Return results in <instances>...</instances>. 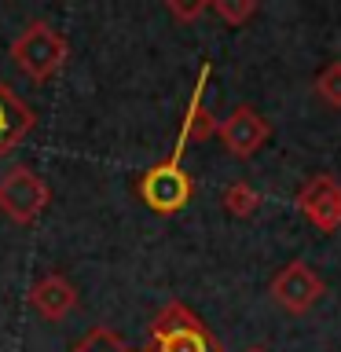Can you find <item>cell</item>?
I'll use <instances>...</instances> for the list:
<instances>
[{
	"label": "cell",
	"mask_w": 341,
	"mask_h": 352,
	"mask_svg": "<svg viewBox=\"0 0 341 352\" xmlns=\"http://www.w3.org/2000/svg\"><path fill=\"white\" fill-rule=\"evenodd\" d=\"M8 55H11V63L30 77V81L44 85V81H52V77L63 70V63H66V37L52 26V22L33 19L30 26L11 41Z\"/></svg>",
	"instance_id": "cell-1"
},
{
	"label": "cell",
	"mask_w": 341,
	"mask_h": 352,
	"mask_svg": "<svg viewBox=\"0 0 341 352\" xmlns=\"http://www.w3.org/2000/svg\"><path fill=\"white\" fill-rule=\"evenodd\" d=\"M147 352H224L217 334L184 301H169L151 323Z\"/></svg>",
	"instance_id": "cell-2"
},
{
	"label": "cell",
	"mask_w": 341,
	"mask_h": 352,
	"mask_svg": "<svg viewBox=\"0 0 341 352\" xmlns=\"http://www.w3.org/2000/svg\"><path fill=\"white\" fill-rule=\"evenodd\" d=\"M48 184L30 165H11L0 176V213H8L15 224H33L48 209Z\"/></svg>",
	"instance_id": "cell-3"
},
{
	"label": "cell",
	"mask_w": 341,
	"mask_h": 352,
	"mask_svg": "<svg viewBox=\"0 0 341 352\" xmlns=\"http://www.w3.org/2000/svg\"><path fill=\"white\" fill-rule=\"evenodd\" d=\"M136 195L154 213H176L191 202V176L184 173L180 162L165 158L136 180Z\"/></svg>",
	"instance_id": "cell-4"
},
{
	"label": "cell",
	"mask_w": 341,
	"mask_h": 352,
	"mask_svg": "<svg viewBox=\"0 0 341 352\" xmlns=\"http://www.w3.org/2000/svg\"><path fill=\"white\" fill-rule=\"evenodd\" d=\"M268 290H272V297H275L279 308H286L290 316H305L308 308L327 294V279L308 261H290L286 268L275 272Z\"/></svg>",
	"instance_id": "cell-5"
},
{
	"label": "cell",
	"mask_w": 341,
	"mask_h": 352,
	"mask_svg": "<svg viewBox=\"0 0 341 352\" xmlns=\"http://www.w3.org/2000/svg\"><path fill=\"white\" fill-rule=\"evenodd\" d=\"M217 136H220V143L228 147V154L231 158H253L264 143H268V136H272V125H268V118L261 114L257 107H250V103H242V107H235L231 114L217 125Z\"/></svg>",
	"instance_id": "cell-6"
},
{
	"label": "cell",
	"mask_w": 341,
	"mask_h": 352,
	"mask_svg": "<svg viewBox=\"0 0 341 352\" xmlns=\"http://www.w3.org/2000/svg\"><path fill=\"white\" fill-rule=\"evenodd\" d=\"M297 206L323 235L338 231L341 228V180L330 173L308 176L301 184V191H297Z\"/></svg>",
	"instance_id": "cell-7"
},
{
	"label": "cell",
	"mask_w": 341,
	"mask_h": 352,
	"mask_svg": "<svg viewBox=\"0 0 341 352\" xmlns=\"http://www.w3.org/2000/svg\"><path fill=\"white\" fill-rule=\"evenodd\" d=\"M209 77H213V66L202 63V70H198V85H195V96H191V103H187V110H184L180 140H176V147H173V154H169L173 162H180V158H184V151L191 147V143H202V140H209V136H217L213 110H209V103H206Z\"/></svg>",
	"instance_id": "cell-8"
},
{
	"label": "cell",
	"mask_w": 341,
	"mask_h": 352,
	"mask_svg": "<svg viewBox=\"0 0 341 352\" xmlns=\"http://www.w3.org/2000/svg\"><path fill=\"white\" fill-rule=\"evenodd\" d=\"M33 125H37L33 107L22 103V99L15 96V88L0 77V158L15 151L19 143L33 132Z\"/></svg>",
	"instance_id": "cell-9"
},
{
	"label": "cell",
	"mask_w": 341,
	"mask_h": 352,
	"mask_svg": "<svg viewBox=\"0 0 341 352\" xmlns=\"http://www.w3.org/2000/svg\"><path fill=\"white\" fill-rule=\"evenodd\" d=\"M30 305L37 308L44 319H63L77 308V290H74V283L66 279V275L52 272L30 290Z\"/></svg>",
	"instance_id": "cell-10"
},
{
	"label": "cell",
	"mask_w": 341,
	"mask_h": 352,
	"mask_svg": "<svg viewBox=\"0 0 341 352\" xmlns=\"http://www.w3.org/2000/svg\"><path fill=\"white\" fill-rule=\"evenodd\" d=\"M257 206H261V195H257V187H250L246 180H235V184H228V191H224V209L231 217H239V220H246L257 213Z\"/></svg>",
	"instance_id": "cell-11"
},
{
	"label": "cell",
	"mask_w": 341,
	"mask_h": 352,
	"mask_svg": "<svg viewBox=\"0 0 341 352\" xmlns=\"http://www.w3.org/2000/svg\"><path fill=\"white\" fill-rule=\"evenodd\" d=\"M70 352H136L129 345L125 338H118L114 330H107V327H96V330H88V334L77 341V345Z\"/></svg>",
	"instance_id": "cell-12"
},
{
	"label": "cell",
	"mask_w": 341,
	"mask_h": 352,
	"mask_svg": "<svg viewBox=\"0 0 341 352\" xmlns=\"http://www.w3.org/2000/svg\"><path fill=\"white\" fill-rule=\"evenodd\" d=\"M316 96L323 99L327 107L341 110V59L327 63L323 70H319V77H316Z\"/></svg>",
	"instance_id": "cell-13"
},
{
	"label": "cell",
	"mask_w": 341,
	"mask_h": 352,
	"mask_svg": "<svg viewBox=\"0 0 341 352\" xmlns=\"http://www.w3.org/2000/svg\"><path fill=\"white\" fill-rule=\"evenodd\" d=\"M209 11H217L228 26H242L246 19H253L257 4L253 0H209Z\"/></svg>",
	"instance_id": "cell-14"
},
{
	"label": "cell",
	"mask_w": 341,
	"mask_h": 352,
	"mask_svg": "<svg viewBox=\"0 0 341 352\" xmlns=\"http://www.w3.org/2000/svg\"><path fill=\"white\" fill-rule=\"evenodd\" d=\"M165 8H169V15L180 19V22H195L198 15H206V11H209L206 0H198V4H180V0H169Z\"/></svg>",
	"instance_id": "cell-15"
},
{
	"label": "cell",
	"mask_w": 341,
	"mask_h": 352,
	"mask_svg": "<svg viewBox=\"0 0 341 352\" xmlns=\"http://www.w3.org/2000/svg\"><path fill=\"white\" fill-rule=\"evenodd\" d=\"M246 352H268V349H261V345H250Z\"/></svg>",
	"instance_id": "cell-16"
}]
</instances>
